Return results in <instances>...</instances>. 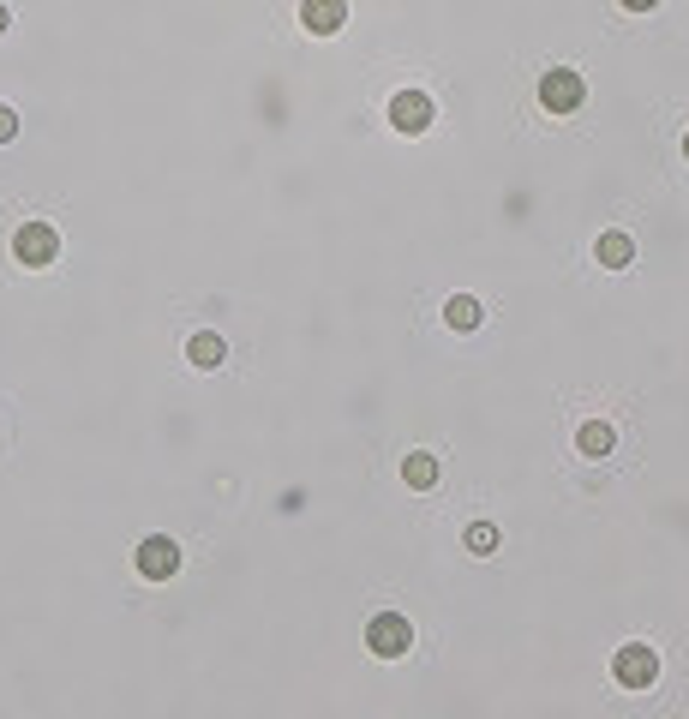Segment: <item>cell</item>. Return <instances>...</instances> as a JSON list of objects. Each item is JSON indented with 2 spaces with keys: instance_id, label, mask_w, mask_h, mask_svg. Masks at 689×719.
Masks as SVG:
<instances>
[{
  "instance_id": "1",
  "label": "cell",
  "mask_w": 689,
  "mask_h": 719,
  "mask_svg": "<svg viewBox=\"0 0 689 719\" xmlns=\"http://www.w3.org/2000/svg\"><path fill=\"white\" fill-rule=\"evenodd\" d=\"M582 102H588V78H582V72L552 66V72L540 78V108H546V114H576Z\"/></svg>"
},
{
  "instance_id": "2",
  "label": "cell",
  "mask_w": 689,
  "mask_h": 719,
  "mask_svg": "<svg viewBox=\"0 0 689 719\" xmlns=\"http://www.w3.org/2000/svg\"><path fill=\"white\" fill-rule=\"evenodd\" d=\"M366 648H372L378 660H402V654L414 648V624H408L402 612H378V618L366 624Z\"/></svg>"
},
{
  "instance_id": "3",
  "label": "cell",
  "mask_w": 689,
  "mask_h": 719,
  "mask_svg": "<svg viewBox=\"0 0 689 719\" xmlns=\"http://www.w3.org/2000/svg\"><path fill=\"white\" fill-rule=\"evenodd\" d=\"M612 678H618L624 690H654V678H660V654H654L648 642H630V648L612 654Z\"/></svg>"
},
{
  "instance_id": "4",
  "label": "cell",
  "mask_w": 689,
  "mask_h": 719,
  "mask_svg": "<svg viewBox=\"0 0 689 719\" xmlns=\"http://www.w3.org/2000/svg\"><path fill=\"white\" fill-rule=\"evenodd\" d=\"M12 258L30 264V270H48V264L60 258V234H54L48 222H24V228L12 234Z\"/></svg>"
},
{
  "instance_id": "5",
  "label": "cell",
  "mask_w": 689,
  "mask_h": 719,
  "mask_svg": "<svg viewBox=\"0 0 689 719\" xmlns=\"http://www.w3.org/2000/svg\"><path fill=\"white\" fill-rule=\"evenodd\" d=\"M132 564H138V576H144V582H168V576L180 570V540H168V534H150V540H138Z\"/></svg>"
},
{
  "instance_id": "6",
  "label": "cell",
  "mask_w": 689,
  "mask_h": 719,
  "mask_svg": "<svg viewBox=\"0 0 689 719\" xmlns=\"http://www.w3.org/2000/svg\"><path fill=\"white\" fill-rule=\"evenodd\" d=\"M432 114H438V108H432L426 90H396V96H390V126H396V132H426Z\"/></svg>"
},
{
  "instance_id": "7",
  "label": "cell",
  "mask_w": 689,
  "mask_h": 719,
  "mask_svg": "<svg viewBox=\"0 0 689 719\" xmlns=\"http://www.w3.org/2000/svg\"><path fill=\"white\" fill-rule=\"evenodd\" d=\"M300 24L312 36H336L348 24V0H300Z\"/></svg>"
},
{
  "instance_id": "8",
  "label": "cell",
  "mask_w": 689,
  "mask_h": 719,
  "mask_svg": "<svg viewBox=\"0 0 689 719\" xmlns=\"http://www.w3.org/2000/svg\"><path fill=\"white\" fill-rule=\"evenodd\" d=\"M594 258H600L606 270H630V264H636V240H630L624 228H606V234L594 240Z\"/></svg>"
},
{
  "instance_id": "9",
  "label": "cell",
  "mask_w": 689,
  "mask_h": 719,
  "mask_svg": "<svg viewBox=\"0 0 689 719\" xmlns=\"http://www.w3.org/2000/svg\"><path fill=\"white\" fill-rule=\"evenodd\" d=\"M222 354H228V342H222L216 330L186 336V360H192V366H204V372H210V366H222Z\"/></svg>"
},
{
  "instance_id": "10",
  "label": "cell",
  "mask_w": 689,
  "mask_h": 719,
  "mask_svg": "<svg viewBox=\"0 0 689 719\" xmlns=\"http://www.w3.org/2000/svg\"><path fill=\"white\" fill-rule=\"evenodd\" d=\"M444 324L450 330H480V300L474 294H450L444 300Z\"/></svg>"
},
{
  "instance_id": "11",
  "label": "cell",
  "mask_w": 689,
  "mask_h": 719,
  "mask_svg": "<svg viewBox=\"0 0 689 719\" xmlns=\"http://www.w3.org/2000/svg\"><path fill=\"white\" fill-rule=\"evenodd\" d=\"M402 480H408L414 492H432V486H438V456H426V450H414V456L402 462Z\"/></svg>"
},
{
  "instance_id": "12",
  "label": "cell",
  "mask_w": 689,
  "mask_h": 719,
  "mask_svg": "<svg viewBox=\"0 0 689 719\" xmlns=\"http://www.w3.org/2000/svg\"><path fill=\"white\" fill-rule=\"evenodd\" d=\"M612 438H618V432H612L606 420H588V426L576 432V450H582V456H606V450H612Z\"/></svg>"
},
{
  "instance_id": "13",
  "label": "cell",
  "mask_w": 689,
  "mask_h": 719,
  "mask_svg": "<svg viewBox=\"0 0 689 719\" xmlns=\"http://www.w3.org/2000/svg\"><path fill=\"white\" fill-rule=\"evenodd\" d=\"M498 540H504V534H498V528H492V522H474V528H468V534H462V546H468V552H474V558H492V552H498Z\"/></svg>"
},
{
  "instance_id": "14",
  "label": "cell",
  "mask_w": 689,
  "mask_h": 719,
  "mask_svg": "<svg viewBox=\"0 0 689 719\" xmlns=\"http://www.w3.org/2000/svg\"><path fill=\"white\" fill-rule=\"evenodd\" d=\"M18 138V114L12 108H0V144H12Z\"/></svg>"
},
{
  "instance_id": "15",
  "label": "cell",
  "mask_w": 689,
  "mask_h": 719,
  "mask_svg": "<svg viewBox=\"0 0 689 719\" xmlns=\"http://www.w3.org/2000/svg\"><path fill=\"white\" fill-rule=\"evenodd\" d=\"M618 6H624V12H654L660 0H618Z\"/></svg>"
},
{
  "instance_id": "16",
  "label": "cell",
  "mask_w": 689,
  "mask_h": 719,
  "mask_svg": "<svg viewBox=\"0 0 689 719\" xmlns=\"http://www.w3.org/2000/svg\"><path fill=\"white\" fill-rule=\"evenodd\" d=\"M6 24H12V12H6V0H0V30H6Z\"/></svg>"
},
{
  "instance_id": "17",
  "label": "cell",
  "mask_w": 689,
  "mask_h": 719,
  "mask_svg": "<svg viewBox=\"0 0 689 719\" xmlns=\"http://www.w3.org/2000/svg\"><path fill=\"white\" fill-rule=\"evenodd\" d=\"M684 156H689V132H684Z\"/></svg>"
}]
</instances>
